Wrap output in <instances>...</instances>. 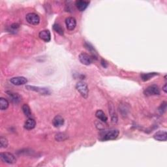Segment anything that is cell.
Here are the masks:
<instances>
[{"mask_svg":"<svg viewBox=\"0 0 167 167\" xmlns=\"http://www.w3.org/2000/svg\"><path fill=\"white\" fill-rule=\"evenodd\" d=\"M166 86H167V85H166V84H165V85H164L163 88H162V90L164 91L165 93H166V92H166Z\"/></svg>","mask_w":167,"mask_h":167,"instance_id":"83f0119b","label":"cell"},{"mask_svg":"<svg viewBox=\"0 0 167 167\" xmlns=\"http://www.w3.org/2000/svg\"><path fill=\"white\" fill-rule=\"evenodd\" d=\"M11 27L12 29L15 30V29H17L18 27H19V25H18V24H13V25H12Z\"/></svg>","mask_w":167,"mask_h":167,"instance_id":"4316f807","label":"cell"},{"mask_svg":"<svg viewBox=\"0 0 167 167\" xmlns=\"http://www.w3.org/2000/svg\"><path fill=\"white\" fill-rule=\"evenodd\" d=\"M158 74L157 72H149V73H143L141 75V79L143 81H148L152 79L155 76L157 75Z\"/></svg>","mask_w":167,"mask_h":167,"instance_id":"ac0fdd59","label":"cell"},{"mask_svg":"<svg viewBox=\"0 0 167 167\" xmlns=\"http://www.w3.org/2000/svg\"><path fill=\"white\" fill-rule=\"evenodd\" d=\"M64 122H65V121H64L63 117L62 116L58 115L54 117V119H53V120H52V124L55 127L58 128V127H62V125H63Z\"/></svg>","mask_w":167,"mask_h":167,"instance_id":"5bb4252c","label":"cell"},{"mask_svg":"<svg viewBox=\"0 0 167 167\" xmlns=\"http://www.w3.org/2000/svg\"><path fill=\"white\" fill-rule=\"evenodd\" d=\"M39 37L40 39L44 40V42H49L51 39V34L49 30H44L40 31L39 34Z\"/></svg>","mask_w":167,"mask_h":167,"instance_id":"30bf717a","label":"cell"},{"mask_svg":"<svg viewBox=\"0 0 167 167\" xmlns=\"http://www.w3.org/2000/svg\"><path fill=\"white\" fill-rule=\"evenodd\" d=\"M26 88L27 90L34 91L35 92H37L43 95H49L50 93V92L49 89L46 88H40V87H36L34 86V85H26Z\"/></svg>","mask_w":167,"mask_h":167,"instance_id":"52a82bcc","label":"cell"},{"mask_svg":"<svg viewBox=\"0 0 167 167\" xmlns=\"http://www.w3.org/2000/svg\"><path fill=\"white\" fill-rule=\"evenodd\" d=\"M26 21L32 25H38L40 22V17L38 14L34 13H28L26 16Z\"/></svg>","mask_w":167,"mask_h":167,"instance_id":"8992f818","label":"cell"},{"mask_svg":"<svg viewBox=\"0 0 167 167\" xmlns=\"http://www.w3.org/2000/svg\"><path fill=\"white\" fill-rule=\"evenodd\" d=\"M0 158L2 161L6 162L7 164H14L17 162V159L13 154L8 152L1 153L0 154Z\"/></svg>","mask_w":167,"mask_h":167,"instance_id":"7a4b0ae2","label":"cell"},{"mask_svg":"<svg viewBox=\"0 0 167 167\" xmlns=\"http://www.w3.org/2000/svg\"><path fill=\"white\" fill-rule=\"evenodd\" d=\"M101 65H102V66H103V67H104V68L107 67V66H108V64H107V62H106V61L104 60L103 59H101Z\"/></svg>","mask_w":167,"mask_h":167,"instance_id":"484cf974","label":"cell"},{"mask_svg":"<svg viewBox=\"0 0 167 167\" xmlns=\"http://www.w3.org/2000/svg\"><path fill=\"white\" fill-rule=\"evenodd\" d=\"M8 95L10 97L11 101L14 103H19L22 101V97L20 96L18 93H13L12 92H7Z\"/></svg>","mask_w":167,"mask_h":167,"instance_id":"9a60e30c","label":"cell"},{"mask_svg":"<svg viewBox=\"0 0 167 167\" xmlns=\"http://www.w3.org/2000/svg\"><path fill=\"white\" fill-rule=\"evenodd\" d=\"M119 131L117 129H111L109 131L105 132L103 136V140H114L117 138L119 135Z\"/></svg>","mask_w":167,"mask_h":167,"instance_id":"3957f363","label":"cell"},{"mask_svg":"<svg viewBox=\"0 0 167 167\" xmlns=\"http://www.w3.org/2000/svg\"><path fill=\"white\" fill-rule=\"evenodd\" d=\"M79 58L80 62L82 64L85 65V66H89V65L92 64L93 59H94V58H93L92 56L89 55L88 54H86V53L84 52L81 53L79 56Z\"/></svg>","mask_w":167,"mask_h":167,"instance_id":"5b68a950","label":"cell"},{"mask_svg":"<svg viewBox=\"0 0 167 167\" xmlns=\"http://www.w3.org/2000/svg\"><path fill=\"white\" fill-rule=\"evenodd\" d=\"M89 2L83 1V0H78L75 2V5L78 10L80 12L84 11L89 6Z\"/></svg>","mask_w":167,"mask_h":167,"instance_id":"9c48e42d","label":"cell"},{"mask_svg":"<svg viewBox=\"0 0 167 167\" xmlns=\"http://www.w3.org/2000/svg\"><path fill=\"white\" fill-rule=\"evenodd\" d=\"M36 122L35 121L32 119V118H29L24 124V128L27 130H31L35 127Z\"/></svg>","mask_w":167,"mask_h":167,"instance_id":"2e32d148","label":"cell"},{"mask_svg":"<svg viewBox=\"0 0 167 167\" xmlns=\"http://www.w3.org/2000/svg\"><path fill=\"white\" fill-rule=\"evenodd\" d=\"M8 144H9V142H8V140L6 138L2 136L1 138H0V145H1V147L2 148H6Z\"/></svg>","mask_w":167,"mask_h":167,"instance_id":"cb8c5ba5","label":"cell"},{"mask_svg":"<svg viewBox=\"0 0 167 167\" xmlns=\"http://www.w3.org/2000/svg\"><path fill=\"white\" fill-rule=\"evenodd\" d=\"M95 116L98 118L99 120L103 122H107L108 120V117L106 116L104 112L101 111V110H98L95 113Z\"/></svg>","mask_w":167,"mask_h":167,"instance_id":"e0dca14e","label":"cell"},{"mask_svg":"<svg viewBox=\"0 0 167 167\" xmlns=\"http://www.w3.org/2000/svg\"><path fill=\"white\" fill-rule=\"evenodd\" d=\"M166 102H163V103L161 104L159 108V111L160 112L161 114H163L166 111Z\"/></svg>","mask_w":167,"mask_h":167,"instance_id":"d4e9b609","label":"cell"},{"mask_svg":"<svg viewBox=\"0 0 167 167\" xmlns=\"http://www.w3.org/2000/svg\"><path fill=\"white\" fill-rule=\"evenodd\" d=\"M53 29H54V30L57 34H58L60 35H63V29L59 24H54V25H53Z\"/></svg>","mask_w":167,"mask_h":167,"instance_id":"7402d4cb","label":"cell"},{"mask_svg":"<svg viewBox=\"0 0 167 167\" xmlns=\"http://www.w3.org/2000/svg\"><path fill=\"white\" fill-rule=\"evenodd\" d=\"M11 84H13L14 85H22L27 84V80L26 77L24 76H17L13 77L10 80Z\"/></svg>","mask_w":167,"mask_h":167,"instance_id":"ba28073f","label":"cell"},{"mask_svg":"<svg viewBox=\"0 0 167 167\" xmlns=\"http://www.w3.org/2000/svg\"><path fill=\"white\" fill-rule=\"evenodd\" d=\"M0 106H1L2 111H5L9 106V101L6 99L3 98V97H1V98H0Z\"/></svg>","mask_w":167,"mask_h":167,"instance_id":"d6986e66","label":"cell"},{"mask_svg":"<svg viewBox=\"0 0 167 167\" xmlns=\"http://www.w3.org/2000/svg\"><path fill=\"white\" fill-rule=\"evenodd\" d=\"M66 27L69 30H74L76 26V19L73 17H68L66 20Z\"/></svg>","mask_w":167,"mask_h":167,"instance_id":"8fae6325","label":"cell"},{"mask_svg":"<svg viewBox=\"0 0 167 167\" xmlns=\"http://www.w3.org/2000/svg\"><path fill=\"white\" fill-rule=\"evenodd\" d=\"M153 138L157 141L165 142L167 139V133L165 131H159L154 134Z\"/></svg>","mask_w":167,"mask_h":167,"instance_id":"7c38bea8","label":"cell"},{"mask_svg":"<svg viewBox=\"0 0 167 167\" xmlns=\"http://www.w3.org/2000/svg\"><path fill=\"white\" fill-rule=\"evenodd\" d=\"M68 138V136L66 135L65 133H59L58 134H56L55 136V139L56 140L58 141V142H62L67 140Z\"/></svg>","mask_w":167,"mask_h":167,"instance_id":"44dd1931","label":"cell"},{"mask_svg":"<svg viewBox=\"0 0 167 167\" xmlns=\"http://www.w3.org/2000/svg\"><path fill=\"white\" fill-rule=\"evenodd\" d=\"M144 94L146 96H152L157 95L160 94V89L157 85H149L145 89L144 91Z\"/></svg>","mask_w":167,"mask_h":167,"instance_id":"277c9868","label":"cell"},{"mask_svg":"<svg viewBox=\"0 0 167 167\" xmlns=\"http://www.w3.org/2000/svg\"><path fill=\"white\" fill-rule=\"evenodd\" d=\"M76 89H77L80 95H82L84 98H87L88 96V93H89V89L88 85L85 82H82V81H80L76 85Z\"/></svg>","mask_w":167,"mask_h":167,"instance_id":"6da1fadb","label":"cell"},{"mask_svg":"<svg viewBox=\"0 0 167 167\" xmlns=\"http://www.w3.org/2000/svg\"><path fill=\"white\" fill-rule=\"evenodd\" d=\"M22 111L24 112V114H25L26 116L27 117L30 118L31 117V109L30 107H29V105L27 104H24L22 106Z\"/></svg>","mask_w":167,"mask_h":167,"instance_id":"ffe728a7","label":"cell"},{"mask_svg":"<svg viewBox=\"0 0 167 167\" xmlns=\"http://www.w3.org/2000/svg\"><path fill=\"white\" fill-rule=\"evenodd\" d=\"M84 47H85V48H87V49L89 51V52H92V56L93 57V58H95V54H96V52L95 51V49H94V48L93 47V46L91 44H89L88 43H85L84 44Z\"/></svg>","mask_w":167,"mask_h":167,"instance_id":"603a6c76","label":"cell"},{"mask_svg":"<svg viewBox=\"0 0 167 167\" xmlns=\"http://www.w3.org/2000/svg\"><path fill=\"white\" fill-rule=\"evenodd\" d=\"M108 108H109V114H110V115H111L112 123L116 124L117 122V114L116 112L114 107V105L112 103H109Z\"/></svg>","mask_w":167,"mask_h":167,"instance_id":"4fadbf2b","label":"cell"}]
</instances>
